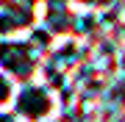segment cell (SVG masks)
I'll list each match as a JSON object with an SVG mask.
<instances>
[{
	"label": "cell",
	"instance_id": "1",
	"mask_svg": "<svg viewBox=\"0 0 125 122\" xmlns=\"http://www.w3.org/2000/svg\"><path fill=\"white\" fill-rule=\"evenodd\" d=\"M50 108V100H47V94L42 89H28L22 97H20V111L22 114H28L31 119H36V117H42Z\"/></svg>",
	"mask_w": 125,
	"mask_h": 122
},
{
	"label": "cell",
	"instance_id": "2",
	"mask_svg": "<svg viewBox=\"0 0 125 122\" xmlns=\"http://www.w3.org/2000/svg\"><path fill=\"white\" fill-rule=\"evenodd\" d=\"M9 94H11V89H9V83H6L3 78H0V103H6V100H9Z\"/></svg>",
	"mask_w": 125,
	"mask_h": 122
},
{
	"label": "cell",
	"instance_id": "3",
	"mask_svg": "<svg viewBox=\"0 0 125 122\" xmlns=\"http://www.w3.org/2000/svg\"><path fill=\"white\" fill-rule=\"evenodd\" d=\"M0 122H11V119H6V117H0Z\"/></svg>",
	"mask_w": 125,
	"mask_h": 122
}]
</instances>
